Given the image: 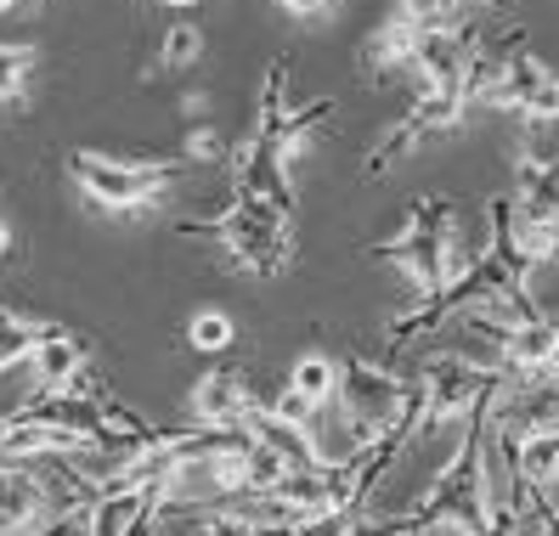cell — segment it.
<instances>
[{
    "instance_id": "cell-1",
    "label": "cell",
    "mask_w": 559,
    "mask_h": 536,
    "mask_svg": "<svg viewBox=\"0 0 559 536\" xmlns=\"http://www.w3.org/2000/svg\"><path fill=\"white\" fill-rule=\"evenodd\" d=\"M69 170L80 181V192L91 198L96 210H114V215H130L153 204V198L170 187V164H130V158H108V153H74Z\"/></svg>"
},
{
    "instance_id": "cell-2",
    "label": "cell",
    "mask_w": 559,
    "mask_h": 536,
    "mask_svg": "<svg viewBox=\"0 0 559 536\" xmlns=\"http://www.w3.org/2000/svg\"><path fill=\"white\" fill-rule=\"evenodd\" d=\"M402 395H407V379H396L390 367H379L368 356H345L340 361L334 407L361 429V441H379V434L402 429Z\"/></svg>"
},
{
    "instance_id": "cell-3",
    "label": "cell",
    "mask_w": 559,
    "mask_h": 536,
    "mask_svg": "<svg viewBox=\"0 0 559 536\" xmlns=\"http://www.w3.org/2000/svg\"><path fill=\"white\" fill-rule=\"evenodd\" d=\"M210 231L221 238V249L233 254V265H243V272L272 277L277 265L288 260V215H277L266 204H249V198H238L221 221H210Z\"/></svg>"
},
{
    "instance_id": "cell-4",
    "label": "cell",
    "mask_w": 559,
    "mask_h": 536,
    "mask_svg": "<svg viewBox=\"0 0 559 536\" xmlns=\"http://www.w3.org/2000/svg\"><path fill=\"white\" fill-rule=\"evenodd\" d=\"M475 46H480L475 28H464V23H447V17L418 23V35H413V74L441 85V91H457V74H464V62H469Z\"/></svg>"
},
{
    "instance_id": "cell-5",
    "label": "cell",
    "mask_w": 559,
    "mask_h": 536,
    "mask_svg": "<svg viewBox=\"0 0 559 536\" xmlns=\"http://www.w3.org/2000/svg\"><path fill=\"white\" fill-rule=\"evenodd\" d=\"M249 413H254V390L238 367H215V373L192 384V418H199V429L238 434L249 424Z\"/></svg>"
},
{
    "instance_id": "cell-6",
    "label": "cell",
    "mask_w": 559,
    "mask_h": 536,
    "mask_svg": "<svg viewBox=\"0 0 559 536\" xmlns=\"http://www.w3.org/2000/svg\"><path fill=\"white\" fill-rule=\"evenodd\" d=\"M238 198H249V204H266L277 215H294V181H288V158L272 147L249 136L238 147Z\"/></svg>"
},
{
    "instance_id": "cell-7",
    "label": "cell",
    "mask_w": 559,
    "mask_h": 536,
    "mask_svg": "<svg viewBox=\"0 0 559 536\" xmlns=\"http://www.w3.org/2000/svg\"><path fill=\"white\" fill-rule=\"evenodd\" d=\"M46 520L40 475L28 463H0V536H40Z\"/></svg>"
},
{
    "instance_id": "cell-8",
    "label": "cell",
    "mask_w": 559,
    "mask_h": 536,
    "mask_svg": "<svg viewBox=\"0 0 559 536\" xmlns=\"http://www.w3.org/2000/svg\"><path fill=\"white\" fill-rule=\"evenodd\" d=\"M28 367H35L40 395H69V390L80 384V373H85V350H80V340H69L62 327H46L40 345H35V356H28Z\"/></svg>"
},
{
    "instance_id": "cell-9",
    "label": "cell",
    "mask_w": 559,
    "mask_h": 536,
    "mask_svg": "<svg viewBox=\"0 0 559 536\" xmlns=\"http://www.w3.org/2000/svg\"><path fill=\"white\" fill-rule=\"evenodd\" d=\"M288 390H300L306 401H317V407H328V401L340 395V361L328 350H306L300 361L288 367Z\"/></svg>"
},
{
    "instance_id": "cell-10",
    "label": "cell",
    "mask_w": 559,
    "mask_h": 536,
    "mask_svg": "<svg viewBox=\"0 0 559 536\" xmlns=\"http://www.w3.org/2000/svg\"><path fill=\"white\" fill-rule=\"evenodd\" d=\"M413 35H418V23L390 17L379 35L368 40V62H373L379 74H390V69H413Z\"/></svg>"
},
{
    "instance_id": "cell-11",
    "label": "cell",
    "mask_w": 559,
    "mask_h": 536,
    "mask_svg": "<svg viewBox=\"0 0 559 536\" xmlns=\"http://www.w3.org/2000/svg\"><path fill=\"white\" fill-rule=\"evenodd\" d=\"M233 340H238V322L226 317V311L204 306V311H192V317H187V345L199 350V356H221V350H233Z\"/></svg>"
},
{
    "instance_id": "cell-12",
    "label": "cell",
    "mask_w": 559,
    "mask_h": 536,
    "mask_svg": "<svg viewBox=\"0 0 559 536\" xmlns=\"http://www.w3.org/2000/svg\"><path fill=\"white\" fill-rule=\"evenodd\" d=\"M46 327H51V322H28V317H17V311H0V373L35 356V345H40Z\"/></svg>"
},
{
    "instance_id": "cell-13",
    "label": "cell",
    "mask_w": 559,
    "mask_h": 536,
    "mask_svg": "<svg viewBox=\"0 0 559 536\" xmlns=\"http://www.w3.org/2000/svg\"><path fill=\"white\" fill-rule=\"evenodd\" d=\"M413 147H418V130L402 119V124H390V130H384V142H379L368 158H361V170H368V181H379V176H390V170H396V164H402Z\"/></svg>"
},
{
    "instance_id": "cell-14",
    "label": "cell",
    "mask_w": 559,
    "mask_h": 536,
    "mask_svg": "<svg viewBox=\"0 0 559 536\" xmlns=\"http://www.w3.org/2000/svg\"><path fill=\"white\" fill-rule=\"evenodd\" d=\"M254 407L266 418H277V424H288V429H311L317 413H322L317 401H306L300 390H288V384H283V395H266V401H254Z\"/></svg>"
},
{
    "instance_id": "cell-15",
    "label": "cell",
    "mask_w": 559,
    "mask_h": 536,
    "mask_svg": "<svg viewBox=\"0 0 559 536\" xmlns=\"http://www.w3.org/2000/svg\"><path fill=\"white\" fill-rule=\"evenodd\" d=\"M204 51V35L192 23H176V28H164V46H158V62L164 69H192Z\"/></svg>"
},
{
    "instance_id": "cell-16",
    "label": "cell",
    "mask_w": 559,
    "mask_h": 536,
    "mask_svg": "<svg viewBox=\"0 0 559 536\" xmlns=\"http://www.w3.org/2000/svg\"><path fill=\"white\" fill-rule=\"evenodd\" d=\"M28 62H35L28 46H0V103H17V96H23Z\"/></svg>"
},
{
    "instance_id": "cell-17",
    "label": "cell",
    "mask_w": 559,
    "mask_h": 536,
    "mask_svg": "<svg viewBox=\"0 0 559 536\" xmlns=\"http://www.w3.org/2000/svg\"><path fill=\"white\" fill-rule=\"evenodd\" d=\"M396 17H407V23H436V17H447V0H396Z\"/></svg>"
},
{
    "instance_id": "cell-18",
    "label": "cell",
    "mask_w": 559,
    "mask_h": 536,
    "mask_svg": "<svg viewBox=\"0 0 559 536\" xmlns=\"http://www.w3.org/2000/svg\"><path fill=\"white\" fill-rule=\"evenodd\" d=\"M221 153H226V142L215 136L210 124H199V130L187 136V158H221Z\"/></svg>"
},
{
    "instance_id": "cell-19",
    "label": "cell",
    "mask_w": 559,
    "mask_h": 536,
    "mask_svg": "<svg viewBox=\"0 0 559 536\" xmlns=\"http://www.w3.org/2000/svg\"><path fill=\"white\" fill-rule=\"evenodd\" d=\"M277 7H288L294 17H317V12H334L340 0H277Z\"/></svg>"
},
{
    "instance_id": "cell-20",
    "label": "cell",
    "mask_w": 559,
    "mask_h": 536,
    "mask_svg": "<svg viewBox=\"0 0 559 536\" xmlns=\"http://www.w3.org/2000/svg\"><path fill=\"white\" fill-rule=\"evenodd\" d=\"M537 520H543V536H559V502H543Z\"/></svg>"
},
{
    "instance_id": "cell-21",
    "label": "cell",
    "mask_w": 559,
    "mask_h": 536,
    "mask_svg": "<svg viewBox=\"0 0 559 536\" xmlns=\"http://www.w3.org/2000/svg\"><path fill=\"white\" fill-rule=\"evenodd\" d=\"M548 379L559 384V317H554V356H548Z\"/></svg>"
},
{
    "instance_id": "cell-22",
    "label": "cell",
    "mask_w": 559,
    "mask_h": 536,
    "mask_svg": "<svg viewBox=\"0 0 559 536\" xmlns=\"http://www.w3.org/2000/svg\"><path fill=\"white\" fill-rule=\"evenodd\" d=\"M7 254H12V226L0 221V260H7Z\"/></svg>"
},
{
    "instance_id": "cell-23",
    "label": "cell",
    "mask_w": 559,
    "mask_h": 536,
    "mask_svg": "<svg viewBox=\"0 0 559 536\" xmlns=\"http://www.w3.org/2000/svg\"><path fill=\"white\" fill-rule=\"evenodd\" d=\"M164 7H199V0H164Z\"/></svg>"
},
{
    "instance_id": "cell-24",
    "label": "cell",
    "mask_w": 559,
    "mask_h": 536,
    "mask_svg": "<svg viewBox=\"0 0 559 536\" xmlns=\"http://www.w3.org/2000/svg\"><path fill=\"white\" fill-rule=\"evenodd\" d=\"M12 7H17V0H0V12H12Z\"/></svg>"
},
{
    "instance_id": "cell-25",
    "label": "cell",
    "mask_w": 559,
    "mask_h": 536,
    "mask_svg": "<svg viewBox=\"0 0 559 536\" xmlns=\"http://www.w3.org/2000/svg\"><path fill=\"white\" fill-rule=\"evenodd\" d=\"M361 536H368V531H361Z\"/></svg>"
}]
</instances>
